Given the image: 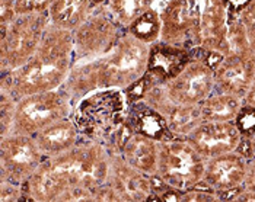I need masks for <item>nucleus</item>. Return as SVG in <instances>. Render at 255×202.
<instances>
[{
	"label": "nucleus",
	"instance_id": "obj_1",
	"mask_svg": "<svg viewBox=\"0 0 255 202\" xmlns=\"http://www.w3.org/2000/svg\"><path fill=\"white\" fill-rule=\"evenodd\" d=\"M111 151L82 138L69 151L45 159L25 185L29 202H101L108 181Z\"/></svg>",
	"mask_w": 255,
	"mask_h": 202
},
{
	"label": "nucleus",
	"instance_id": "obj_2",
	"mask_svg": "<svg viewBox=\"0 0 255 202\" xmlns=\"http://www.w3.org/2000/svg\"><path fill=\"white\" fill-rule=\"evenodd\" d=\"M150 48V44L126 31L108 53L76 63L61 89L73 103L95 90H126L146 74Z\"/></svg>",
	"mask_w": 255,
	"mask_h": 202
},
{
	"label": "nucleus",
	"instance_id": "obj_3",
	"mask_svg": "<svg viewBox=\"0 0 255 202\" xmlns=\"http://www.w3.org/2000/svg\"><path fill=\"white\" fill-rule=\"evenodd\" d=\"M157 10L160 42L187 51L222 53L231 18L229 0H166Z\"/></svg>",
	"mask_w": 255,
	"mask_h": 202
},
{
	"label": "nucleus",
	"instance_id": "obj_4",
	"mask_svg": "<svg viewBox=\"0 0 255 202\" xmlns=\"http://www.w3.org/2000/svg\"><path fill=\"white\" fill-rule=\"evenodd\" d=\"M73 66V32L50 25L34 56L20 67L0 76V89L16 99L61 89Z\"/></svg>",
	"mask_w": 255,
	"mask_h": 202
},
{
	"label": "nucleus",
	"instance_id": "obj_5",
	"mask_svg": "<svg viewBox=\"0 0 255 202\" xmlns=\"http://www.w3.org/2000/svg\"><path fill=\"white\" fill-rule=\"evenodd\" d=\"M130 105L124 90H95L75 102L72 117L82 138L110 145L128 118Z\"/></svg>",
	"mask_w": 255,
	"mask_h": 202
},
{
	"label": "nucleus",
	"instance_id": "obj_6",
	"mask_svg": "<svg viewBox=\"0 0 255 202\" xmlns=\"http://www.w3.org/2000/svg\"><path fill=\"white\" fill-rule=\"evenodd\" d=\"M48 26V13H23L0 31V76L20 67L34 56Z\"/></svg>",
	"mask_w": 255,
	"mask_h": 202
},
{
	"label": "nucleus",
	"instance_id": "obj_7",
	"mask_svg": "<svg viewBox=\"0 0 255 202\" xmlns=\"http://www.w3.org/2000/svg\"><path fill=\"white\" fill-rule=\"evenodd\" d=\"M156 175L168 186L188 191L197 188L204 175L206 160L187 138L169 137L157 142Z\"/></svg>",
	"mask_w": 255,
	"mask_h": 202
},
{
	"label": "nucleus",
	"instance_id": "obj_8",
	"mask_svg": "<svg viewBox=\"0 0 255 202\" xmlns=\"http://www.w3.org/2000/svg\"><path fill=\"white\" fill-rule=\"evenodd\" d=\"M75 103L63 90H48L23 96L16 102L13 122L9 134L34 137L45 127L70 117Z\"/></svg>",
	"mask_w": 255,
	"mask_h": 202
},
{
	"label": "nucleus",
	"instance_id": "obj_9",
	"mask_svg": "<svg viewBox=\"0 0 255 202\" xmlns=\"http://www.w3.org/2000/svg\"><path fill=\"white\" fill-rule=\"evenodd\" d=\"M207 51H191V59L177 74L159 84L163 95L178 105H198L216 90L215 70L209 64Z\"/></svg>",
	"mask_w": 255,
	"mask_h": 202
},
{
	"label": "nucleus",
	"instance_id": "obj_10",
	"mask_svg": "<svg viewBox=\"0 0 255 202\" xmlns=\"http://www.w3.org/2000/svg\"><path fill=\"white\" fill-rule=\"evenodd\" d=\"M126 29L104 6H97L89 18L73 31L75 64L108 53Z\"/></svg>",
	"mask_w": 255,
	"mask_h": 202
},
{
	"label": "nucleus",
	"instance_id": "obj_11",
	"mask_svg": "<svg viewBox=\"0 0 255 202\" xmlns=\"http://www.w3.org/2000/svg\"><path fill=\"white\" fill-rule=\"evenodd\" d=\"M45 160L31 135L7 134L0 137V181L26 185Z\"/></svg>",
	"mask_w": 255,
	"mask_h": 202
},
{
	"label": "nucleus",
	"instance_id": "obj_12",
	"mask_svg": "<svg viewBox=\"0 0 255 202\" xmlns=\"http://www.w3.org/2000/svg\"><path fill=\"white\" fill-rule=\"evenodd\" d=\"M153 195V176L134 169L117 153H111L110 175L101 192V202H150Z\"/></svg>",
	"mask_w": 255,
	"mask_h": 202
},
{
	"label": "nucleus",
	"instance_id": "obj_13",
	"mask_svg": "<svg viewBox=\"0 0 255 202\" xmlns=\"http://www.w3.org/2000/svg\"><path fill=\"white\" fill-rule=\"evenodd\" d=\"M247 157L232 151L206 160L204 175L198 188L216 192L222 201H232L244 188L247 173Z\"/></svg>",
	"mask_w": 255,
	"mask_h": 202
},
{
	"label": "nucleus",
	"instance_id": "obj_14",
	"mask_svg": "<svg viewBox=\"0 0 255 202\" xmlns=\"http://www.w3.org/2000/svg\"><path fill=\"white\" fill-rule=\"evenodd\" d=\"M156 140L137 133L128 120L120 128L114 140L110 142L108 150L120 154L124 162L133 166L140 172L155 176L157 169V145Z\"/></svg>",
	"mask_w": 255,
	"mask_h": 202
},
{
	"label": "nucleus",
	"instance_id": "obj_15",
	"mask_svg": "<svg viewBox=\"0 0 255 202\" xmlns=\"http://www.w3.org/2000/svg\"><path fill=\"white\" fill-rule=\"evenodd\" d=\"M244 137L235 121L201 122L187 140L204 160H209L236 151Z\"/></svg>",
	"mask_w": 255,
	"mask_h": 202
},
{
	"label": "nucleus",
	"instance_id": "obj_16",
	"mask_svg": "<svg viewBox=\"0 0 255 202\" xmlns=\"http://www.w3.org/2000/svg\"><path fill=\"white\" fill-rule=\"evenodd\" d=\"M255 76V57L251 54H231L215 68L216 90L244 99Z\"/></svg>",
	"mask_w": 255,
	"mask_h": 202
},
{
	"label": "nucleus",
	"instance_id": "obj_17",
	"mask_svg": "<svg viewBox=\"0 0 255 202\" xmlns=\"http://www.w3.org/2000/svg\"><path fill=\"white\" fill-rule=\"evenodd\" d=\"M191 59V51L157 41L152 44L147 71L143 76L147 89L172 79Z\"/></svg>",
	"mask_w": 255,
	"mask_h": 202
},
{
	"label": "nucleus",
	"instance_id": "obj_18",
	"mask_svg": "<svg viewBox=\"0 0 255 202\" xmlns=\"http://www.w3.org/2000/svg\"><path fill=\"white\" fill-rule=\"evenodd\" d=\"M34 138L44 153L45 159H48L60 156L73 148L82 140V134L76 121L70 115L45 127L34 135Z\"/></svg>",
	"mask_w": 255,
	"mask_h": 202
},
{
	"label": "nucleus",
	"instance_id": "obj_19",
	"mask_svg": "<svg viewBox=\"0 0 255 202\" xmlns=\"http://www.w3.org/2000/svg\"><path fill=\"white\" fill-rule=\"evenodd\" d=\"M94 9L92 0H54L47 13L50 25L73 32L89 18Z\"/></svg>",
	"mask_w": 255,
	"mask_h": 202
},
{
	"label": "nucleus",
	"instance_id": "obj_20",
	"mask_svg": "<svg viewBox=\"0 0 255 202\" xmlns=\"http://www.w3.org/2000/svg\"><path fill=\"white\" fill-rule=\"evenodd\" d=\"M127 120L137 133L147 135L156 141L172 137L165 122V118L143 101L130 105Z\"/></svg>",
	"mask_w": 255,
	"mask_h": 202
},
{
	"label": "nucleus",
	"instance_id": "obj_21",
	"mask_svg": "<svg viewBox=\"0 0 255 202\" xmlns=\"http://www.w3.org/2000/svg\"><path fill=\"white\" fill-rule=\"evenodd\" d=\"M203 122H231L236 121L244 101L228 93H213L207 99L198 103Z\"/></svg>",
	"mask_w": 255,
	"mask_h": 202
},
{
	"label": "nucleus",
	"instance_id": "obj_22",
	"mask_svg": "<svg viewBox=\"0 0 255 202\" xmlns=\"http://www.w3.org/2000/svg\"><path fill=\"white\" fill-rule=\"evenodd\" d=\"M156 0H107L105 7L127 31L134 20L155 6Z\"/></svg>",
	"mask_w": 255,
	"mask_h": 202
},
{
	"label": "nucleus",
	"instance_id": "obj_23",
	"mask_svg": "<svg viewBox=\"0 0 255 202\" xmlns=\"http://www.w3.org/2000/svg\"><path fill=\"white\" fill-rule=\"evenodd\" d=\"M127 31L146 44L152 45L157 42L160 40V32H162V20L159 10L153 6L150 10L143 13L137 20H134Z\"/></svg>",
	"mask_w": 255,
	"mask_h": 202
},
{
	"label": "nucleus",
	"instance_id": "obj_24",
	"mask_svg": "<svg viewBox=\"0 0 255 202\" xmlns=\"http://www.w3.org/2000/svg\"><path fill=\"white\" fill-rule=\"evenodd\" d=\"M16 102L18 99L9 92L0 89V137H4L10 133Z\"/></svg>",
	"mask_w": 255,
	"mask_h": 202
},
{
	"label": "nucleus",
	"instance_id": "obj_25",
	"mask_svg": "<svg viewBox=\"0 0 255 202\" xmlns=\"http://www.w3.org/2000/svg\"><path fill=\"white\" fill-rule=\"evenodd\" d=\"M20 201H26L25 186L9 181H0V202Z\"/></svg>",
	"mask_w": 255,
	"mask_h": 202
},
{
	"label": "nucleus",
	"instance_id": "obj_26",
	"mask_svg": "<svg viewBox=\"0 0 255 202\" xmlns=\"http://www.w3.org/2000/svg\"><path fill=\"white\" fill-rule=\"evenodd\" d=\"M54 0H15L16 13H47Z\"/></svg>",
	"mask_w": 255,
	"mask_h": 202
},
{
	"label": "nucleus",
	"instance_id": "obj_27",
	"mask_svg": "<svg viewBox=\"0 0 255 202\" xmlns=\"http://www.w3.org/2000/svg\"><path fill=\"white\" fill-rule=\"evenodd\" d=\"M236 125L241 130V133L244 135L251 134L253 131H255V109L250 108V106H242L238 118H236Z\"/></svg>",
	"mask_w": 255,
	"mask_h": 202
},
{
	"label": "nucleus",
	"instance_id": "obj_28",
	"mask_svg": "<svg viewBox=\"0 0 255 202\" xmlns=\"http://www.w3.org/2000/svg\"><path fill=\"white\" fill-rule=\"evenodd\" d=\"M16 16L15 0H0V31L6 29Z\"/></svg>",
	"mask_w": 255,
	"mask_h": 202
},
{
	"label": "nucleus",
	"instance_id": "obj_29",
	"mask_svg": "<svg viewBox=\"0 0 255 202\" xmlns=\"http://www.w3.org/2000/svg\"><path fill=\"white\" fill-rule=\"evenodd\" d=\"M231 16H235L236 19L239 20L244 26H248L251 23L255 22V0H250L245 6H242L235 15H231Z\"/></svg>",
	"mask_w": 255,
	"mask_h": 202
},
{
	"label": "nucleus",
	"instance_id": "obj_30",
	"mask_svg": "<svg viewBox=\"0 0 255 202\" xmlns=\"http://www.w3.org/2000/svg\"><path fill=\"white\" fill-rule=\"evenodd\" d=\"M244 188L255 194V159L247 160V173H245Z\"/></svg>",
	"mask_w": 255,
	"mask_h": 202
},
{
	"label": "nucleus",
	"instance_id": "obj_31",
	"mask_svg": "<svg viewBox=\"0 0 255 202\" xmlns=\"http://www.w3.org/2000/svg\"><path fill=\"white\" fill-rule=\"evenodd\" d=\"M245 31H247V40H248L250 51L255 57V22L248 25V26H245Z\"/></svg>",
	"mask_w": 255,
	"mask_h": 202
},
{
	"label": "nucleus",
	"instance_id": "obj_32",
	"mask_svg": "<svg viewBox=\"0 0 255 202\" xmlns=\"http://www.w3.org/2000/svg\"><path fill=\"white\" fill-rule=\"evenodd\" d=\"M242 101H244L245 106H250V108H254L255 109V76L251 86H250V89H248V92H247V95L244 96Z\"/></svg>",
	"mask_w": 255,
	"mask_h": 202
},
{
	"label": "nucleus",
	"instance_id": "obj_33",
	"mask_svg": "<svg viewBox=\"0 0 255 202\" xmlns=\"http://www.w3.org/2000/svg\"><path fill=\"white\" fill-rule=\"evenodd\" d=\"M245 137H247V142H248V147H250L251 159H255V131H253L251 134H248Z\"/></svg>",
	"mask_w": 255,
	"mask_h": 202
}]
</instances>
